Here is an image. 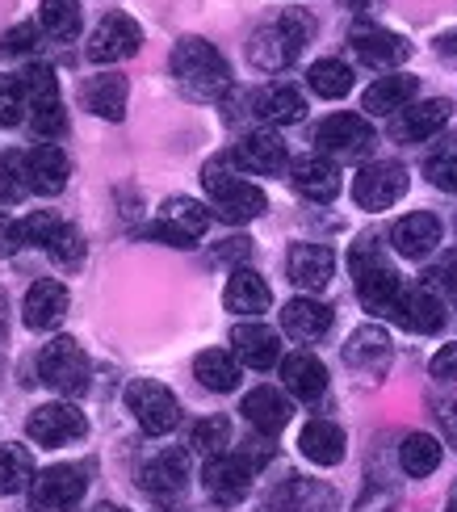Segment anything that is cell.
Listing matches in <instances>:
<instances>
[{
  "label": "cell",
  "mask_w": 457,
  "mask_h": 512,
  "mask_svg": "<svg viewBox=\"0 0 457 512\" xmlns=\"http://www.w3.org/2000/svg\"><path fill=\"white\" fill-rule=\"evenodd\" d=\"M172 76L189 101H219L231 93V68L227 59L210 47L206 38H181L172 47Z\"/></svg>",
  "instance_id": "obj_1"
},
{
  "label": "cell",
  "mask_w": 457,
  "mask_h": 512,
  "mask_svg": "<svg viewBox=\"0 0 457 512\" xmlns=\"http://www.w3.org/2000/svg\"><path fill=\"white\" fill-rule=\"evenodd\" d=\"M348 273H353L357 298H361V307L369 315H390L395 311V303L403 298V277L382 256V248L374 240L353 244V252H348Z\"/></svg>",
  "instance_id": "obj_2"
},
{
  "label": "cell",
  "mask_w": 457,
  "mask_h": 512,
  "mask_svg": "<svg viewBox=\"0 0 457 512\" xmlns=\"http://www.w3.org/2000/svg\"><path fill=\"white\" fill-rule=\"evenodd\" d=\"M202 185H206V198H210V210L219 215L223 223H252L265 215V189L244 181L239 173H227V160H210L202 168Z\"/></svg>",
  "instance_id": "obj_3"
},
{
  "label": "cell",
  "mask_w": 457,
  "mask_h": 512,
  "mask_svg": "<svg viewBox=\"0 0 457 512\" xmlns=\"http://www.w3.org/2000/svg\"><path fill=\"white\" fill-rule=\"evenodd\" d=\"M273 437L256 441V450H239V454H219V458H206V471H202V483H206V496L214 504H239L248 492H252V479L256 471L273 458Z\"/></svg>",
  "instance_id": "obj_4"
},
{
  "label": "cell",
  "mask_w": 457,
  "mask_h": 512,
  "mask_svg": "<svg viewBox=\"0 0 457 512\" xmlns=\"http://www.w3.org/2000/svg\"><path fill=\"white\" fill-rule=\"evenodd\" d=\"M315 30V21L307 13H298L290 9L281 21H273V26H260L248 42V59H252V68L256 72H281V68H290V63L298 59L302 51V42L311 38Z\"/></svg>",
  "instance_id": "obj_5"
},
{
  "label": "cell",
  "mask_w": 457,
  "mask_h": 512,
  "mask_svg": "<svg viewBox=\"0 0 457 512\" xmlns=\"http://www.w3.org/2000/svg\"><path fill=\"white\" fill-rule=\"evenodd\" d=\"M21 84H26L30 97V126L38 139H59L68 131V114H63V97H59V76L51 63H30L21 72Z\"/></svg>",
  "instance_id": "obj_6"
},
{
  "label": "cell",
  "mask_w": 457,
  "mask_h": 512,
  "mask_svg": "<svg viewBox=\"0 0 457 512\" xmlns=\"http://www.w3.org/2000/svg\"><path fill=\"white\" fill-rule=\"evenodd\" d=\"M38 378L47 382L55 395L76 399L89 391V357H84V349L72 336H59L38 353Z\"/></svg>",
  "instance_id": "obj_7"
},
{
  "label": "cell",
  "mask_w": 457,
  "mask_h": 512,
  "mask_svg": "<svg viewBox=\"0 0 457 512\" xmlns=\"http://www.w3.org/2000/svg\"><path fill=\"white\" fill-rule=\"evenodd\" d=\"M84 492H89V466H72V462H59L38 471L30 483V508L34 512H72Z\"/></svg>",
  "instance_id": "obj_8"
},
{
  "label": "cell",
  "mask_w": 457,
  "mask_h": 512,
  "mask_svg": "<svg viewBox=\"0 0 457 512\" xmlns=\"http://www.w3.org/2000/svg\"><path fill=\"white\" fill-rule=\"evenodd\" d=\"M126 408H130V416L139 420V429L147 437H164V433L177 429V420H181L177 395H172L156 378H135L130 382L126 387Z\"/></svg>",
  "instance_id": "obj_9"
},
{
  "label": "cell",
  "mask_w": 457,
  "mask_h": 512,
  "mask_svg": "<svg viewBox=\"0 0 457 512\" xmlns=\"http://www.w3.org/2000/svg\"><path fill=\"white\" fill-rule=\"evenodd\" d=\"M210 227V210L193 198H168L160 219L143 227L147 240H160V244H172V248H193Z\"/></svg>",
  "instance_id": "obj_10"
},
{
  "label": "cell",
  "mask_w": 457,
  "mask_h": 512,
  "mask_svg": "<svg viewBox=\"0 0 457 512\" xmlns=\"http://www.w3.org/2000/svg\"><path fill=\"white\" fill-rule=\"evenodd\" d=\"M374 143H378V135L365 114H332L315 126V147H319V156H328V160H361Z\"/></svg>",
  "instance_id": "obj_11"
},
{
  "label": "cell",
  "mask_w": 457,
  "mask_h": 512,
  "mask_svg": "<svg viewBox=\"0 0 457 512\" xmlns=\"http://www.w3.org/2000/svg\"><path fill=\"white\" fill-rule=\"evenodd\" d=\"M143 47V30L135 17L126 13H105L97 21V30L89 34V47H84V55H89V63H122L130 55H139Z\"/></svg>",
  "instance_id": "obj_12"
},
{
  "label": "cell",
  "mask_w": 457,
  "mask_h": 512,
  "mask_svg": "<svg viewBox=\"0 0 457 512\" xmlns=\"http://www.w3.org/2000/svg\"><path fill=\"white\" fill-rule=\"evenodd\" d=\"M407 194V168L399 160H374L353 177V198L361 210H390Z\"/></svg>",
  "instance_id": "obj_13"
},
{
  "label": "cell",
  "mask_w": 457,
  "mask_h": 512,
  "mask_svg": "<svg viewBox=\"0 0 457 512\" xmlns=\"http://www.w3.org/2000/svg\"><path fill=\"white\" fill-rule=\"evenodd\" d=\"M26 433L42 450H55V445L80 441L89 433V420H84V412H76L72 403H42V408H34L26 416Z\"/></svg>",
  "instance_id": "obj_14"
},
{
  "label": "cell",
  "mask_w": 457,
  "mask_h": 512,
  "mask_svg": "<svg viewBox=\"0 0 457 512\" xmlns=\"http://www.w3.org/2000/svg\"><path fill=\"white\" fill-rule=\"evenodd\" d=\"M453 114V101L449 97H428V101H411L407 110H399L390 118V139L395 143H424L432 135H441V126Z\"/></svg>",
  "instance_id": "obj_15"
},
{
  "label": "cell",
  "mask_w": 457,
  "mask_h": 512,
  "mask_svg": "<svg viewBox=\"0 0 457 512\" xmlns=\"http://www.w3.org/2000/svg\"><path fill=\"white\" fill-rule=\"evenodd\" d=\"M348 42H353V55L365 63V68H378V72L399 68V63L411 55V42H407L403 34L382 30V26H369V21L353 26Z\"/></svg>",
  "instance_id": "obj_16"
},
{
  "label": "cell",
  "mask_w": 457,
  "mask_h": 512,
  "mask_svg": "<svg viewBox=\"0 0 457 512\" xmlns=\"http://www.w3.org/2000/svg\"><path fill=\"white\" fill-rule=\"evenodd\" d=\"M390 319H395L399 328L416 332V336H437L445 328V298L432 290V286H416V290H403V298L395 303V311H390Z\"/></svg>",
  "instance_id": "obj_17"
},
{
  "label": "cell",
  "mask_w": 457,
  "mask_h": 512,
  "mask_svg": "<svg viewBox=\"0 0 457 512\" xmlns=\"http://www.w3.org/2000/svg\"><path fill=\"white\" fill-rule=\"evenodd\" d=\"M139 483H143V492L151 500H160V504H172V500H181L185 496V487H189V454L185 450H164L151 458L143 471H139Z\"/></svg>",
  "instance_id": "obj_18"
},
{
  "label": "cell",
  "mask_w": 457,
  "mask_h": 512,
  "mask_svg": "<svg viewBox=\"0 0 457 512\" xmlns=\"http://www.w3.org/2000/svg\"><path fill=\"white\" fill-rule=\"evenodd\" d=\"M68 286L55 282V277H38V282L26 290V303H21V319H26L30 332H51L63 324L68 315Z\"/></svg>",
  "instance_id": "obj_19"
},
{
  "label": "cell",
  "mask_w": 457,
  "mask_h": 512,
  "mask_svg": "<svg viewBox=\"0 0 457 512\" xmlns=\"http://www.w3.org/2000/svg\"><path fill=\"white\" fill-rule=\"evenodd\" d=\"M231 160L244 168V173H256V177H281L290 168V152L273 131H252L235 143Z\"/></svg>",
  "instance_id": "obj_20"
},
{
  "label": "cell",
  "mask_w": 457,
  "mask_h": 512,
  "mask_svg": "<svg viewBox=\"0 0 457 512\" xmlns=\"http://www.w3.org/2000/svg\"><path fill=\"white\" fill-rule=\"evenodd\" d=\"M68 173H72V160H68V152H63L59 143H34L30 152H26L30 194H42V198L63 194V185H68Z\"/></svg>",
  "instance_id": "obj_21"
},
{
  "label": "cell",
  "mask_w": 457,
  "mask_h": 512,
  "mask_svg": "<svg viewBox=\"0 0 457 512\" xmlns=\"http://www.w3.org/2000/svg\"><path fill=\"white\" fill-rule=\"evenodd\" d=\"M286 273L302 294H319L336 273V252L328 244H294L286 256Z\"/></svg>",
  "instance_id": "obj_22"
},
{
  "label": "cell",
  "mask_w": 457,
  "mask_h": 512,
  "mask_svg": "<svg viewBox=\"0 0 457 512\" xmlns=\"http://www.w3.org/2000/svg\"><path fill=\"white\" fill-rule=\"evenodd\" d=\"M441 236H445V227H441L437 215H428V210L403 215L395 227H390V244H395V252L407 256V261H424L428 252H437Z\"/></svg>",
  "instance_id": "obj_23"
},
{
  "label": "cell",
  "mask_w": 457,
  "mask_h": 512,
  "mask_svg": "<svg viewBox=\"0 0 457 512\" xmlns=\"http://www.w3.org/2000/svg\"><path fill=\"white\" fill-rule=\"evenodd\" d=\"M290 185H294L307 202L328 206V202H336V194H340V168H336V160H328V156H302V160H294V168H290Z\"/></svg>",
  "instance_id": "obj_24"
},
{
  "label": "cell",
  "mask_w": 457,
  "mask_h": 512,
  "mask_svg": "<svg viewBox=\"0 0 457 512\" xmlns=\"http://www.w3.org/2000/svg\"><path fill=\"white\" fill-rule=\"evenodd\" d=\"M231 345H235V357L244 361L248 370H273L281 361V336L269 324H256V319L231 328Z\"/></svg>",
  "instance_id": "obj_25"
},
{
  "label": "cell",
  "mask_w": 457,
  "mask_h": 512,
  "mask_svg": "<svg viewBox=\"0 0 457 512\" xmlns=\"http://www.w3.org/2000/svg\"><path fill=\"white\" fill-rule=\"evenodd\" d=\"M328 328H332V307L319 303L315 294H298V298H290V303L281 307V332L302 340V345L328 336Z\"/></svg>",
  "instance_id": "obj_26"
},
{
  "label": "cell",
  "mask_w": 457,
  "mask_h": 512,
  "mask_svg": "<svg viewBox=\"0 0 457 512\" xmlns=\"http://www.w3.org/2000/svg\"><path fill=\"white\" fill-rule=\"evenodd\" d=\"M239 412H244V420L252 424L260 437H277V433L290 424V416H294L290 399L281 395L277 387H256V391H248L244 403H239Z\"/></svg>",
  "instance_id": "obj_27"
},
{
  "label": "cell",
  "mask_w": 457,
  "mask_h": 512,
  "mask_svg": "<svg viewBox=\"0 0 457 512\" xmlns=\"http://www.w3.org/2000/svg\"><path fill=\"white\" fill-rule=\"evenodd\" d=\"M416 93H420V80H416V76L390 72V76H378V80L365 89L361 110H365L369 118H382V114L395 118L399 110H407V105L416 101Z\"/></svg>",
  "instance_id": "obj_28"
},
{
  "label": "cell",
  "mask_w": 457,
  "mask_h": 512,
  "mask_svg": "<svg viewBox=\"0 0 457 512\" xmlns=\"http://www.w3.org/2000/svg\"><path fill=\"white\" fill-rule=\"evenodd\" d=\"M265 512H336V492L315 479H290L269 496Z\"/></svg>",
  "instance_id": "obj_29"
},
{
  "label": "cell",
  "mask_w": 457,
  "mask_h": 512,
  "mask_svg": "<svg viewBox=\"0 0 457 512\" xmlns=\"http://www.w3.org/2000/svg\"><path fill=\"white\" fill-rule=\"evenodd\" d=\"M281 382H286V391L302 403H315L323 391H328V366L307 353V349H298L290 357H281Z\"/></svg>",
  "instance_id": "obj_30"
},
{
  "label": "cell",
  "mask_w": 457,
  "mask_h": 512,
  "mask_svg": "<svg viewBox=\"0 0 457 512\" xmlns=\"http://www.w3.org/2000/svg\"><path fill=\"white\" fill-rule=\"evenodd\" d=\"M126 97H130V84L118 72H101L80 89V105L89 114L105 118V122H122L126 118Z\"/></svg>",
  "instance_id": "obj_31"
},
{
  "label": "cell",
  "mask_w": 457,
  "mask_h": 512,
  "mask_svg": "<svg viewBox=\"0 0 457 512\" xmlns=\"http://www.w3.org/2000/svg\"><path fill=\"white\" fill-rule=\"evenodd\" d=\"M223 307L235 311V315H260V311L273 307V290H269V282H265V277H260L256 269L239 265V269L227 277Z\"/></svg>",
  "instance_id": "obj_32"
},
{
  "label": "cell",
  "mask_w": 457,
  "mask_h": 512,
  "mask_svg": "<svg viewBox=\"0 0 457 512\" xmlns=\"http://www.w3.org/2000/svg\"><path fill=\"white\" fill-rule=\"evenodd\" d=\"M344 361L357 374H382L390 366V336L378 324H361L344 345Z\"/></svg>",
  "instance_id": "obj_33"
},
{
  "label": "cell",
  "mask_w": 457,
  "mask_h": 512,
  "mask_svg": "<svg viewBox=\"0 0 457 512\" xmlns=\"http://www.w3.org/2000/svg\"><path fill=\"white\" fill-rule=\"evenodd\" d=\"M298 450H302V458L315 462V466H336V462H344L348 437H344L340 424H332V420H307V424H302V433H298Z\"/></svg>",
  "instance_id": "obj_34"
},
{
  "label": "cell",
  "mask_w": 457,
  "mask_h": 512,
  "mask_svg": "<svg viewBox=\"0 0 457 512\" xmlns=\"http://www.w3.org/2000/svg\"><path fill=\"white\" fill-rule=\"evenodd\" d=\"M252 114L269 126H290L307 118V97H302L294 84H269L252 97Z\"/></svg>",
  "instance_id": "obj_35"
},
{
  "label": "cell",
  "mask_w": 457,
  "mask_h": 512,
  "mask_svg": "<svg viewBox=\"0 0 457 512\" xmlns=\"http://www.w3.org/2000/svg\"><path fill=\"white\" fill-rule=\"evenodd\" d=\"M193 378H198L206 391L227 395V391L239 387V361L223 349H206V353L193 357Z\"/></svg>",
  "instance_id": "obj_36"
},
{
  "label": "cell",
  "mask_w": 457,
  "mask_h": 512,
  "mask_svg": "<svg viewBox=\"0 0 457 512\" xmlns=\"http://www.w3.org/2000/svg\"><path fill=\"white\" fill-rule=\"evenodd\" d=\"M399 466L407 479H428L441 466V441L432 433H407L399 445Z\"/></svg>",
  "instance_id": "obj_37"
},
{
  "label": "cell",
  "mask_w": 457,
  "mask_h": 512,
  "mask_svg": "<svg viewBox=\"0 0 457 512\" xmlns=\"http://www.w3.org/2000/svg\"><path fill=\"white\" fill-rule=\"evenodd\" d=\"M307 84L315 89V97H328V101H340L353 93V68L344 59H315L311 72H307Z\"/></svg>",
  "instance_id": "obj_38"
},
{
  "label": "cell",
  "mask_w": 457,
  "mask_h": 512,
  "mask_svg": "<svg viewBox=\"0 0 457 512\" xmlns=\"http://www.w3.org/2000/svg\"><path fill=\"white\" fill-rule=\"evenodd\" d=\"M424 177L432 189H441V194H457V135H445L424 156Z\"/></svg>",
  "instance_id": "obj_39"
},
{
  "label": "cell",
  "mask_w": 457,
  "mask_h": 512,
  "mask_svg": "<svg viewBox=\"0 0 457 512\" xmlns=\"http://www.w3.org/2000/svg\"><path fill=\"white\" fill-rule=\"evenodd\" d=\"M34 483V462L21 445H0V496H17Z\"/></svg>",
  "instance_id": "obj_40"
},
{
  "label": "cell",
  "mask_w": 457,
  "mask_h": 512,
  "mask_svg": "<svg viewBox=\"0 0 457 512\" xmlns=\"http://www.w3.org/2000/svg\"><path fill=\"white\" fill-rule=\"evenodd\" d=\"M227 445H231V420L227 416H206V420L193 424V433H189V450L193 454L219 458V454H227Z\"/></svg>",
  "instance_id": "obj_41"
},
{
  "label": "cell",
  "mask_w": 457,
  "mask_h": 512,
  "mask_svg": "<svg viewBox=\"0 0 457 512\" xmlns=\"http://www.w3.org/2000/svg\"><path fill=\"white\" fill-rule=\"evenodd\" d=\"M47 256L59 265V269H80L84 265V256H89V244H84V236H80V227H72V223H59L55 227V236L47 240Z\"/></svg>",
  "instance_id": "obj_42"
},
{
  "label": "cell",
  "mask_w": 457,
  "mask_h": 512,
  "mask_svg": "<svg viewBox=\"0 0 457 512\" xmlns=\"http://www.w3.org/2000/svg\"><path fill=\"white\" fill-rule=\"evenodd\" d=\"M38 21L51 38H76L80 34V0H42Z\"/></svg>",
  "instance_id": "obj_43"
},
{
  "label": "cell",
  "mask_w": 457,
  "mask_h": 512,
  "mask_svg": "<svg viewBox=\"0 0 457 512\" xmlns=\"http://www.w3.org/2000/svg\"><path fill=\"white\" fill-rule=\"evenodd\" d=\"M30 194V181H26V152H5L0 160V206H13Z\"/></svg>",
  "instance_id": "obj_44"
},
{
  "label": "cell",
  "mask_w": 457,
  "mask_h": 512,
  "mask_svg": "<svg viewBox=\"0 0 457 512\" xmlns=\"http://www.w3.org/2000/svg\"><path fill=\"white\" fill-rule=\"evenodd\" d=\"M30 110V97H26V84L21 76H0V126H17Z\"/></svg>",
  "instance_id": "obj_45"
},
{
  "label": "cell",
  "mask_w": 457,
  "mask_h": 512,
  "mask_svg": "<svg viewBox=\"0 0 457 512\" xmlns=\"http://www.w3.org/2000/svg\"><path fill=\"white\" fill-rule=\"evenodd\" d=\"M55 227H59V219L51 215V210H34V215L17 219V244L21 248H26V244H42V248H47V240L55 236Z\"/></svg>",
  "instance_id": "obj_46"
},
{
  "label": "cell",
  "mask_w": 457,
  "mask_h": 512,
  "mask_svg": "<svg viewBox=\"0 0 457 512\" xmlns=\"http://www.w3.org/2000/svg\"><path fill=\"white\" fill-rule=\"evenodd\" d=\"M34 47H38V26L34 21H21V26H13L5 38H0V59H21Z\"/></svg>",
  "instance_id": "obj_47"
},
{
  "label": "cell",
  "mask_w": 457,
  "mask_h": 512,
  "mask_svg": "<svg viewBox=\"0 0 457 512\" xmlns=\"http://www.w3.org/2000/svg\"><path fill=\"white\" fill-rule=\"evenodd\" d=\"M428 286L441 290V294H449V298H457V248H449L441 261L428 269Z\"/></svg>",
  "instance_id": "obj_48"
},
{
  "label": "cell",
  "mask_w": 457,
  "mask_h": 512,
  "mask_svg": "<svg viewBox=\"0 0 457 512\" xmlns=\"http://www.w3.org/2000/svg\"><path fill=\"white\" fill-rule=\"evenodd\" d=\"M353 512H399V496H395V487L369 483V487H365V496L353 504Z\"/></svg>",
  "instance_id": "obj_49"
},
{
  "label": "cell",
  "mask_w": 457,
  "mask_h": 512,
  "mask_svg": "<svg viewBox=\"0 0 457 512\" xmlns=\"http://www.w3.org/2000/svg\"><path fill=\"white\" fill-rule=\"evenodd\" d=\"M432 412H437V420H441V429H445L449 445L457 450V399H432Z\"/></svg>",
  "instance_id": "obj_50"
},
{
  "label": "cell",
  "mask_w": 457,
  "mask_h": 512,
  "mask_svg": "<svg viewBox=\"0 0 457 512\" xmlns=\"http://www.w3.org/2000/svg\"><path fill=\"white\" fill-rule=\"evenodd\" d=\"M248 256H252L248 236H231V240H223L219 248H214V261H248Z\"/></svg>",
  "instance_id": "obj_51"
},
{
  "label": "cell",
  "mask_w": 457,
  "mask_h": 512,
  "mask_svg": "<svg viewBox=\"0 0 457 512\" xmlns=\"http://www.w3.org/2000/svg\"><path fill=\"white\" fill-rule=\"evenodd\" d=\"M432 378L457 382V345H445L437 357H432Z\"/></svg>",
  "instance_id": "obj_52"
},
{
  "label": "cell",
  "mask_w": 457,
  "mask_h": 512,
  "mask_svg": "<svg viewBox=\"0 0 457 512\" xmlns=\"http://www.w3.org/2000/svg\"><path fill=\"white\" fill-rule=\"evenodd\" d=\"M437 51H441L445 59H457V30H453V34H445V38L437 42Z\"/></svg>",
  "instance_id": "obj_53"
},
{
  "label": "cell",
  "mask_w": 457,
  "mask_h": 512,
  "mask_svg": "<svg viewBox=\"0 0 457 512\" xmlns=\"http://www.w3.org/2000/svg\"><path fill=\"white\" fill-rule=\"evenodd\" d=\"M340 5H348V9H357V13H365V9H374V0H340Z\"/></svg>",
  "instance_id": "obj_54"
},
{
  "label": "cell",
  "mask_w": 457,
  "mask_h": 512,
  "mask_svg": "<svg viewBox=\"0 0 457 512\" xmlns=\"http://www.w3.org/2000/svg\"><path fill=\"white\" fill-rule=\"evenodd\" d=\"M97 512H126V508H118V504H97Z\"/></svg>",
  "instance_id": "obj_55"
},
{
  "label": "cell",
  "mask_w": 457,
  "mask_h": 512,
  "mask_svg": "<svg viewBox=\"0 0 457 512\" xmlns=\"http://www.w3.org/2000/svg\"><path fill=\"white\" fill-rule=\"evenodd\" d=\"M445 512H457V487H453V496H449V504H445Z\"/></svg>",
  "instance_id": "obj_56"
}]
</instances>
